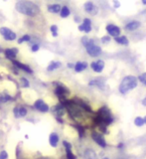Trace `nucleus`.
<instances>
[{
  "label": "nucleus",
  "mask_w": 146,
  "mask_h": 159,
  "mask_svg": "<svg viewBox=\"0 0 146 159\" xmlns=\"http://www.w3.org/2000/svg\"><path fill=\"white\" fill-rule=\"evenodd\" d=\"M0 34L2 35L3 38L7 41H14L16 39V34H15L13 31H11L9 28L6 27H1L0 28Z\"/></svg>",
  "instance_id": "9"
},
{
  "label": "nucleus",
  "mask_w": 146,
  "mask_h": 159,
  "mask_svg": "<svg viewBox=\"0 0 146 159\" xmlns=\"http://www.w3.org/2000/svg\"><path fill=\"white\" fill-rule=\"evenodd\" d=\"M39 45H33V46H32V51L33 52H37V51H39Z\"/></svg>",
  "instance_id": "36"
},
{
  "label": "nucleus",
  "mask_w": 146,
  "mask_h": 159,
  "mask_svg": "<svg viewBox=\"0 0 146 159\" xmlns=\"http://www.w3.org/2000/svg\"><path fill=\"white\" fill-rule=\"evenodd\" d=\"M112 4H113V8H115V9H117V8L120 7V2L117 1V0H113Z\"/></svg>",
  "instance_id": "35"
},
{
  "label": "nucleus",
  "mask_w": 146,
  "mask_h": 159,
  "mask_svg": "<svg viewBox=\"0 0 146 159\" xmlns=\"http://www.w3.org/2000/svg\"><path fill=\"white\" fill-rule=\"evenodd\" d=\"M105 67V63L103 60H97V61H94L90 63V68H92V70L94 72V73H102L103 71V69Z\"/></svg>",
  "instance_id": "10"
},
{
  "label": "nucleus",
  "mask_w": 146,
  "mask_h": 159,
  "mask_svg": "<svg viewBox=\"0 0 146 159\" xmlns=\"http://www.w3.org/2000/svg\"><path fill=\"white\" fill-rule=\"evenodd\" d=\"M141 103H142V106H144V107H146V96L141 99Z\"/></svg>",
  "instance_id": "37"
},
{
  "label": "nucleus",
  "mask_w": 146,
  "mask_h": 159,
  "mask_svg": "<svg viewBox=\"0 0 146 159\" xmlns=\"http://www.w3.org/2000/svg\"><path fill=\"white\" fill-rule=\"evenodd\" d=\"M79 30L80 32H84V33H90L93 30V22L89 18H84L83 20V22L79 25Z\"/></svg>",
  "instance_id": "7"
},
{
  "label": "nucleus",
  "mask_w": 146,
  "mask_h": 159,
  "mask_svg": "<svg viewBox=\"0 0 146 159\" xmlns=\"http://www.w3.org/2000/svg\"><path fill=\"white\" fill-rule=\"evenodd\" d=\"M61 66H62L61 62H57V61L51 62V64L49 65V67L47 68V70L49 72H51V71H54V70H56V69H59Z\"/></svg>",
  "instance_id": "24"
},
{
  "label": "nucleus",
  "mask_w": 146,
  "mask_h": 159,
  "mask_svg": "<svg viewBox=\"0 0 146 159\" xmlns=\"http://www.w3.org/2000/svg\"><path fill=\"white\" fill-rule=\"evenodd\" d=\"M55 93H56V94L58 97L65 98V97H67V94L70 93V91L65 86H63V84H58V87L56 88V91H55Z\"/></svg>",
  "instance_id": "14"
},
{
  "label": "nucleus",
  "mask_w": 146,
  "mask_h": 159,
  "mask_svg": "<svg viewBox=\"0 0 146 159\" xmlns=\"http://www.w3.org/2000/svg\"><path fill=\"white\" fill-rule=\"evenodd\" d=\"M0 52H2V49L1 48H0Z\"/></svg>",
  "instance_id": "43"
},
{
  "label": "nucleus",
  "mask_w": 146,
  "mask_h": 159,
  "mask_svg": "<svg viewBox=\"0 0 146 159\" xmlns=\"http://www.w3.org/2000/svg\"><path fill=\"white\" fill-rule=\"evenodd\" d=\"M110 41H112V37H110L109 35H104V36H103L102 39H100V42L103 45H107L108 43H110Z\"/></svg>",
  "instance_id": "26"
},
{
  "label": "nucleus",
  "mask_w": 146,
  "mask_h": 159,
  "mask_svg": "<svg viewBox=\"0 0 146 159\" xmlns=\"http://www.w3.org/2000/svg\"><path fill=\"white\" fill-rule=\"evenodd\" d=\"M66 157L67 159H77V156L72 152V149H66Z\"/></svg>",
  "instance_id": "27"
},
{
  "label": "nucleus",
  "mask_w": 146,
  "mask_h": 159,
  "mask_svg": "<svg viewBox=\"0 0 146 159\" xmlns=\"http://www.w3.org/2000/svg\"><path fill=\"white\" fill-rule=\"evenodd\" d=\"M140 27H141V22L138 21V20H132V21H129L128 23L125 24L124 29L126 30L127 32H133V31H136Z\"/></svg>",
  "instance_id": "11"
},
{
  "label": "nucleus",
  "mask_w": 146,
  "mask_h": 159,
  "mask_svg": "<svg viewBox=\"0 0 146 159\" xmlns=\"http://www.w3.org/2000/svg\"><path fill=\"white\" fill-rule=\"evenodd\" d=\"M51 32H52V35L54 37H57L58 36V27H57V25H52L51 26Z\"/></svg>",
  "instance_id": "30"
},
{
  "label": "nucleus",
  "mask_w": 146,
  "mask_h": 159,
  "mask_svg": "<svg viewBox=\"0 0 146 159\" xmlns=\"http://www.w3.org/2000/svg\"><path fill=\"white\" fill-rule=\"evenodd\" d=\"M30 39H31V38H30L29 35H25V36L21 37L18 40V44H22L24 42H28V41H30Z\"/></svg>",
  "instance_id": "29"
},
{
  "label": "nucleus",
  "mask_w": 146,
  "mask_h": 159,
  "mask_svg": "<svg viewBox=\"0 0 146 159\" xmlns=\"http://www.w3.org/2000/svg\"><path fill=\"white\" fill-rule=\"evenodd\" d=\"M82 43L85 48V51H87V53L90 57H93V58L98 57L99 55L103 53L102 47L95 44L94 39H89L84 36L82 38Z\"/></svg>",
  "instance_id": "4"
},
{
  "label": "nucleus",
  "mask_w": 146,
  "mask_h": 159,
  "mask_svg": "<svg viewBox=\"0 0 146 159\" xmlns=\"http://www.w3.org/2000/svg\"><path fill=\"white\" fill-rule=\"evenodd\" d=\"M62 10V6L60 4H51V5H48V11L51 12V13H59L61 12Z\"/></svg>",
  "instance_id": "21"
},
{
  "label": "nucleus",
  "mask_w": 146,
  "mask_h": 159,
  "mask_svg": "<svg viewBox=\"0 0 146 159\" xmlns=\"http://www.w3.org/2000/svg\"><path fill=\"white\" fill-rule=\"evenodd\" d=\"M89 86H90V87H98L100 89H105V83H104L103 79L98 78V79L92 80V81L89 83Z\"/></svg>",
  "instance_id": "13"
},
{
  "label": "nucleus",
  "mask_w": 146,
  "mask_h": 159,
  "mask_svg": "<svg viewBox=\"0 0 146 159\" xmlns=\"http://www.w3.org/2000/svg\"><path fill=\"white\" fill-rule=\"evenodd\" d=\"M21 83H22V86L25 88H28L29 87V82L27 81V79L25 78H21Z\"/></svg>",
  "instance_id": "32"
},
{
  "label": "nucleus",
  "mask_w": 146,
  "mask_h": 159,
  "mask_svg": "<svg viewBox=\"0 0 146 159\" xmlns=\"http://www.w3.org/2000/svg\"><path fill=\"white\" fill-rule=\"evenodd\" d=\"M143 118H144V122H145V124H146V116H143Z\"/></svg>",
  "instance_id": "42"
},
{
  "label": "nucleus",
  "mask_w": 146,
  "mask_h": 159,
  "mask_svg": "<svg viewBox=\"0 0 146 159\" xmlns=\"http://www.w3.org/2000/svg\"><path fill=\"white\" fill-rule=\"evenodd\" d=\"M88 63L87 62H77L75 64V68H74V70H75V72H77V73H80V72H83V71H84L85 69L88 68Z\"/></svg>",
  "instance_id": "17"
},
{
  "label": "nucleus",
  "mask_w": 146,
  "mask_h": 159,
  "mask_svg": "<svg viewBox=\"0 0 146 159\" xmlns=\"http://www.w3.org/2000/svg\"><path fill=\"white\" fill-rule=\"evenodd\" d=\"M114 121L112 111L107 107L103 106L100 107L94 116V124L98 127L100 133H107V126Z\"/></svg>",
  "instance_id": "1"
},
{
  "label": "nucleus",
  "mask_w": 146,
  "mask_h": 159,
  "mask_svg": "<svg viewBox=\"0 0 146 159\" xmlns=\"http://www.w3.org/2000/svg\"><path fill=\"white\" fill-rule=\"evenodd\" d=\"M84 9L88 14L92 15V16H95L98 14V7L92 1H88L84 4Z\"/></svg>",
  "instance_id": "8"
},
{
  "label": "nucleus",
  "mask_w": 146,
  "mask_h": 159,
  "mask_svg": "<svg viewBox=\"0 0 146 159\" xmlns=\"http://www.w3.org/2000/svg\"><path fill=\"white\" fill-rule=\"evenodd\" d=\"M138 84L139 82L137 77L133 76V75H128L121 80L118 86V91L121 94H126L136 89L138 87Z\"/></svg>",
  "instance_id": "2"
},
{
  "label": "nucleus",
  "mask_w": 146,
  "mask_h": 159,
  "mask_svg": "<svg viewBox=\"0 0 146 159\" xmlns=\"http://www.w3.org/2000/svg\"><path fill=\"white\" fill-rule=\"evenodd\" d=\"M63 145L66 149H72V144L70 142H68V141H66V140L63 141Z\"/></svg>",
  "instance_id": "33"
},
{
  "label": "nucleus",
  "mask_w": 146,
  "mask_h": 159,
  "mask_svg": "<svg viewBox=\"0 0 146 159\" xmlns=\"http://www.w3.org/2000/svg\"><path fill=\"white\" fill-rule=\"evenodd\" d=\"M8 158V153L3 150L1 151V153H0V159H7Z\"/></svg>",
  "instance_id": "34"
},
{
  "label": "nucleus",
  "mask_w": 146,
  "mask_h": 159,
  "mask_svg": "<svg viewBox=\"0 0 146 159\" xmlns=\"http://www.w3.org/2000/svg\"><path fill=\"white\" fill-rule=\"evenodd\" d=\"M84 159H98V156L94 149L87 148L84 152Z\"/></svg>",
  "instance_id": "15"
},
{
  "label": "nucleus",
  "mask_w": 146,
  "mask_h": 159,
  "mask_svg": "<svg viewBox=\"0 0 146 159\" xmlns=\"http://www.w3.org/2000/svg\"><path fill=\"white\" fill-rule=\"evenodd\" d=\"M102 159H109V157H107V156H104V157H103Z\"/></svg>",
  "instance_id": "40"
},
{
  "label": "nucleus",
  "mask_w": 146,
  "mask_h": 159,
  "mask_svg": "<svg viewBox=\"0 0 146 159\" xmlns=\"http://www.w3.org/2000/svg\"><path fill=\"white\" fill-rule=\"evenodd\" d=\"M13 64H14V65H15V66H16V67H18L19 69L23 70V71H25V72H26V73H28V74H32V73H33L32 69L30 68V67H28L27 65L21 64V63H19V62H17V61H14V60H13Z\"/></svg>",
  "instance_id": "20"
},
{
  "label": "nucleus",
  "mask_w": 146,
  "mask_h": 159,
  "mask_svg": "<svg viewBox=\"0 0 146 159\" xmlns=\"http://www.w3.org/2000/svg\"><path fill=\"white\" fill-rule=\"evenodd\" d=\"M60 13H61L62 18H67L70 16V14H71V10H70V8L68 6H63Z\"/></svg>",
  "instance_id": "25"
},
{
  "label": "nucleus",
  "mask_w": 146,
  "mask_h": 159,
  "mask_svg": "<svg viewBox=\"0 0 146 159\" xmlns=\"http://www.w3.org/2000/svg\"><path fill=\"white\" fill-rule=\"evenodd\" d=\"M142 4L143 5H146V0H142Z\"/></svg>",
  "instance_id": "39"
},
{
  "label": "nucleus",
  "mask_w": 146,
  "mask_h": 159,
  "mask_svg": "<svg viewBox=\"0 0 146 159\" xmlns=\"http://www.w3.org/2000/svg\"><path fill=\"white\" fill-rule=\"evenodd\" d=\"M13 111L16 117H24V116H26V114H27V109L23 107H15Z\"/></svg>",
  "instance_id": "18"
},
{
  "label": "nucleus",
  "mask_w": 146,
  "mask_h": 159,
  "mask_svg": "<svg viewBox=\"0 0 146 159\" xmlns=\"http://www.w3.org/2000/svg\"><path fill=\"white\" fill-rule=\"evenodd\" d=\"M142 84H143V86H144V87L146 88V81H145L144 83H142Z\"/></svg>",
  "instance_id": "41"
},
{
  "label": "nucleus",
  "mask_w": 146,
  "mask_h": 159,
  "mask_svg": "<svg viewBox=\"0 0 146 159\" xmlns=\"http://www.w3.org/2000/svg\"><path fill=\"white\" fill-rule=\"evenodd\" d=\"M11 99V97L9 94H0V102H6Z\"/></svg>",
  "instance_id": "28"
},
{
  "label": "nucleus",
  "mask_w": 146,
  "mask_h": 159,
  "mask_svg": "<svg viewBox=\"0 0 146 159\" xmlns=\"http://www.w3.org/2000/svg\"><path fill=\"white\" fill-rule=\"evenodd\" d=\"M15 8L18 12L27 16H36L40 12V8L34 2L30 1H18L15 5Z\"/></svg>",
  "instance_id": "3"
},
{
  "label": "nucleus",
  "mask_w": 146,
  "mask_h": 159,
  "mask_svg": "<svg viewBox=\"0 0 146 159\" xmlns=\"http://www.w3.org/2000/svg\"><path fill=\"white\" fill-rule=\"evenodd\" d=\"M133 123H134V125L135 126H137V127H142L144 124H145V122H144V118L142 117V116H136L134 118V121H133Z\"/></svg>",
  "instance_id": "23"
},
{
  "label": "nucleus",
  "mask_w": 146,
  "mask_h": 159,
  "mask_svg": "<svg viewBox=\"0 0 146 159\" xmlns=\"http://www.w3.org/2000/svg\"><path fill=\"white\" fill-rule=\"evenodd\" d=\"M114 42L118 44V45H121V46H128L129 45V39L125 36V35H121L117 38H114Z\"/></svg>",
  "instance_id": "16"
},
{
  "label": "nucleus",
  "mask_w": 146,
  "mask_h": 159,
  "mask_svg": "<svg viewBox=\"0 0 146 159\" xmlns=\"http://www.w3.org/2000/svg\"><path fill=\"white\" fill-rule=\"evenodd\" d=\"M18 53V49L17 48H10L5 50V54L9 59H13L16 57V55Z\"/></svg>",
  "instance_id": "22"
},
{
  "label": "nucleus",
  "mask_w": 146,
  "mask_h": 159,
  "mask_svg": "<svg viewBox=\"0 0 146 159\" xmlns=\"http://www.w3.org/2000/svg\"><path fill=\"white\" fill-rule=\"evenodd\" d=\"M67 66H68V68H70V69H74V68H75V65L72 64V63H69V64L67 65Z\"/></svg>",
  "instance_id": "38"
},
{
  "label": "nucleus",
  "mask_w": 146,
  "mask_h": 159,
  "mask_svg": "<svg viewBox=\"0 0 146 159\" xmlns=\"http://www.w3.org/2000/svg\"><path fill=\"white\" fill-rule=\"evenodd\" d=\"M137 79H138V82L139 83H144L145 81H146V72H144V73H142V74H140L139 76L137 77Z\"/></svg>",
  "instance_id": "31"
},
{
  "label": "nucleus",
  "mask_w": 146,
  "mask_h": 159,
  "mask_svg": "<svg viewBox=\"0 0 146 159\" xmlns=\"http://www.w3.org/2000/svg\"><path fill=\"white\" fill-rule=\"evenodd\" d=\"M105 31L107 32V35H109L113 39L121 36V28L112 23H109L105 26Z\"/></svg>",
  "instance_id": "6"
},
{
  "label": "nucleus",
  "mask_w": 146,
  "mask_h": 159,
  "mask_svg": "<svg viewBox=\"0 0 146 159\" xmlns=\"http://www.w3.org/2000/svg\"><path fill=\"white\" fill-rule=\"evenodd\" d=\"M49 142H50V144H51V146L57 147L58 143H59V135H58L56 132H53V133L50 134Z\"/></svg>",
  "instance_id": "19"
},
{
  "label": "nucleus",
  "mask_w": 146,
  "mask_h": 159,
  "mask_svg": "<svg viewBox=\"0 0 146 159\" xmlns=\"http://www.w3.org/2000/svg\"><path fill=\"white\" fill-rule=\"evenodd\" d=\"M92 138H93V140L97 143L99 147H102L103 149L107 147V140H105V138H104L103 133H100L97 130H93L92 131Z\"/></svg>",
  "instance_id": "5"
},
{
  "label": "nucleus",
  "mask_w": 146,
  "mask_h": 159,
  "mask_svg": "<svg viewBox=\"0 0 146 159\" xmlns=\"http://www.w3.org/2000/svg\"><path fill=\"white\" fill-rule=\"evenodd\" d=\"M34 107L41 112H47L49 111V106L44 101H42V99H38V101L35 102Z\"/></svg>",
  "instance_id": "12"
}]
</instances>
